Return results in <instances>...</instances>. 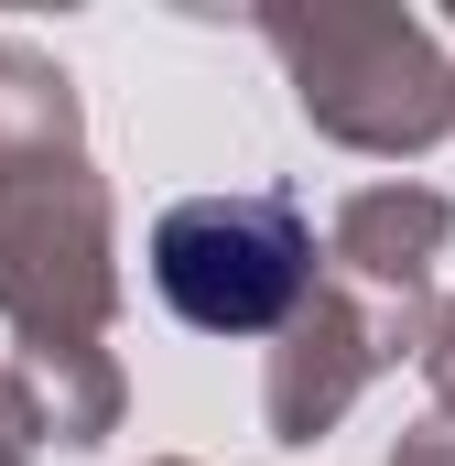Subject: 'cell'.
Listing matches in <instances>:
<instances>
[{
	"label": "cell",
	"mask_w": 455,
	"mask_h": 466,
	"mask_svg": "<svg viewBox=\"0 0 455 466\" xmlns=\"http://www.w3.org/2000/svg\"><path fill=\"white\" fill-rule=\"evenodd\" d=\"M152 293L196 337H271L315 304V228L293 196H196L152 228Z\"/></svg>",
	"instance_id": "obj_1"
},
{
	"label": "cell",
	"mask_w": 455,
	"mask_h": 466,
	"mask_svg": "<svg viewBox=\"0 0 455 466\" xmlns=\"http://www.w3.org/2000/svg\"><path fill=\"white\" fill-rule=\"evenodd\" d=\"M282 55H293V87L304 109L326 119L337 141H369V152H423L455 119V76L445 55L401 22V11H271L260 22Z\"/></svg>",
	"instance_id": "obj_2"
},
{
	"label": "cell",
	"mask_w": 455,
	"mask_h": 466,
	"mask_svg": "<svg viewBox=\"0 0 455 466\" xmlns=\"http://www.w3.org/2000/svg\"><path fill=\"white\" fill-rule=\"evenodd\" d=\"M0 304L33 337V358H87L109 304V207L76 174V152L0 163Z\"/></svg>",
	"instance_id": "obj_3"
},
{
	"label": "cell",
	"mask_w": 455,
	"mask_h": 466,
	"mask_svg": "<svg viewBox=\"0 0 455 466\" xmlns=\"http://www.w3.org/2000/svg\"><path fill=\"white\" fill-rule=\"evenodd\" d=\"M379 358H390V337H379V326H358L337 293H315V304L293 315V348H282V369H271V423L304 445V434L337 412V401L369 380V369H379Z\"/></svg>",
	"instance_id": "obj_4"
},
{
	"label": "cell",
	"mask_w": 455,
	"mask_h": 466,
	"mask_svg": "<svg viewBox=\"0 0 455 466\" xmlns=\"http://www.w3.org/2000/svg\"><path fill=\"white\" fill-rule=\"evenodd\" d=\"M445 196H423V185H369V196H347L337 218V260L358 282H379V293H423V271H434V249H445Z\"/></svg>",
	"instance_id": "obj_5"
},
{
	"label": "cell",
	"mask_w": 455,
	"mask_h": 466,
	"mask_svg": "<svg viewBox=\"0 0 455 466\" xmlns=\"http://www.w3.org/2000/svg\"><path fill=\"white\" fill-rule=\"evenodd\" d=\"M401 466H455V423H423V434L401 445Z\"/></svg>",
	"instance_id": "obj_6"
},
{
	"label": "cell",
	"mask_w": 455,
	"mask_h": 466,
	"mask_svg": "<svg viewBox=\"0 0 455 466\" xmlns=\"http://www.w3.org/2000/svg\"><path fill=\"white\" fill-rule=\"evenodd\" d=\"M434 369H445V390H455V315H445V348H434Z\"/></svg>",
	"instance_id": "obj_7"
}]
</instances>
